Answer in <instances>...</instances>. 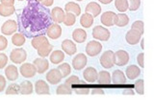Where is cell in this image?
Instances as JSON below:
<instances>
[{"label": "cell", "instance_id": "obj_1", "mask_svg": "<svg viewBox=\"0 0 154 110\" xmlns=\"http://www.w3.org/2000/svg\"><path fill=\"white\" fill-rule=\"evenodd\" d=\"M43 7L36 0H28V5L18 16V29L25 36H42L51 25L48 10Z\"/></svg>", "mask_w": 154, "mask_h": 110}, {"label": "cell", "instance_id": "obj_2", "mask_svg": "<svg viewBox=\"0 0 154 110\" xmlns=\"http://www.w3.org/2000/svg\"><path fill=\"white\" fill-rule=\"evenodd\" d=\"M93 37L94 39H97L99 41H108L111 37V33L107 28H105L103 26H95L93 29Z\"/></svg>", "mask_w": 154, "mask_h": 110}, {"label": "cell", "instance_id": "obj_3", "mask_svg": "<svg viewBox=\"0 0 154 110\" xmlns=\"http://www.w3.org/2000/svg\"><path fill=\"white\" fill-rule=\"evenodd\" d=\"M100 64L105 69H110L116 64L115 62V53L111 50L105 51L100 56Z\"/></svg>", "mask_w": 154, "mask_h": 110}, {"label": "cell", "instance_id": "obj_4", "mask_svg": "<svg viewBox=\"0 0 154 110\" xmlns=\"http://www.w3.org/2000/svg\"><path fill=\"white\" fill-rule=\"evenodd\" d=\"M27 59V53L23 48H16L10 54V59L16 64H21Z\"/></svg>", "mask_w": 154, "mask_h": 110}, {"label": "cell", "instance_id": "obj_5", "mask_svg": "<svg viewBox=\"0 0 154 110\" xmlns=\"http://www.w3.org/2000/svg\"><path fill=\"white\" fill-rule=\"evenodd\" d=\"M102 44L97 40H91L87 43L86 54L89 56H96L102 51Z\"/></svg>", "mask_w": 154, "mask_h": 110}, {"label": "cell", "instance_id": "obj_6", "mask_svg": "<svg viewBox=\"0 0 154 110\" xmlns=\"http://www.w3.org/2000/svg\"><path fill=\"white\" fill-rule=\"evenodd\" d=\"M18 29V24L16 20L13 19H9V20L5 21L1 27V33L4 36H12Z\"/></svg>", "mask_w": 154, "mask_h": 110}, {"label": "cell", "instance_id": "obj_7", "mask_svg": "<svg viewBox=\"0 0 154 110\" xmlns=\"http://www.w3.org/2000/svg\"><path fill=\"white\" fill-rule=\"evenodd\" d=\"M19 72H20V74L22 75L23 78H26V79H30V78H33V77H35V75L38 73L37 72V68L34 63H23L20 68H19Z\"/></svg>", "mask_w": 154, "mask_h": 110}, {"label": "cell", "instance_id": "obj_8", "mask_svg": "<svg viewBox=\"0 0 154 110\" xmlns=\"http://www.w3.org/2000/svg\"><path fill=\"white\" fill-rule=\"evenodd\" d=\"M87 63H88V59H87V56L85 54H80L76 55L73 59H72V67L73 69L76 71H80V70H83L85 67L87 66Z\"/></svg>", "mask_w": 154, "mask_h": 110}, {"label": "cell", "instance_id": "obj_9", "mask_svg": "<svg viewBox=\"0 0 154 110\" xmlns=\"http://www.w3.org/2000/svg\"><path fill=\"white\" fill-rule=\"evenodd\" d=\"M142 33L137 30L134 29H130L129 31H127L126 35H125V39L126 42L130 45H136L141 41L142 39Z\"/></svg>", "mask_w": 154, "mask_h": 110}, {"label": "cell", "instance_id": "obj_10", "mask_svg": "<svg viewBox=\"0 0 154 110\" xmlns=\"http://www.w3.org/2000/svg\"><path fill=\"white\" fill-rule=\"evenodd\" d=\"M45 78H46V80L50 84L56 85V84L61 82V80L63 79V76L61 74L60 70L57 68V69H51V70L48 71Z\"/></svg>", "mask_w": 154, "mask_h": 110}, {"label": "cell", "instance_id": "obj_11", "mask_svg": "<svg viewBox=\"0 0 154 110\" xmlns=\"http://www.w3.org/2000/svg\"><path fill=\"white\" fill-rule=\"evenodd\" d=\"M116 16H117V13L114 12H105L101 14L100 16V22L102 23V25L106 27H112L115 25V20H116Z\"/></svg>", "mask_w": 154, "mask_h": 110}, {"label": "cell", "instance_id": "obj_12", "mask_svg": "<svg viewBox=\"0 0 154 110\" xmlns=\"http://www.w3.org/2000/svg\"><path fill=\"white\" fill-rule=\"evenodd\" d=\"M50 16L51 19L55 23H63L65 20V17H66V12L64 9H62L61 7H55L52 9V11L50 13Z\"/></svg>", "mask_w": 154, "mask_h": 110}, {"label": "cell", "instance_id": "obj_13", "mask_svg": "<svg viewBox=\"0 0 154 110\" xmlns=\"http://www.w3.org/2000/svg\"><path fill=\"white\" fill-rule=\"evenodd\" d=\"M115 62L118 66H124L129 62V54L124 50H119L115 53Z\"/></svg>", "mask_w": 154, "mask_h": 110}, {"label": "cell", "instance_id": "obj_14", "mask_svg": "<svg viewBox=\"0 0 154 110\" xmlns=\"http://www.w3.org/2000/svg\"><path fill=\"white\" fill-rule=\"evenodd\" d=\"M62 27L58 23L56 24H51V25L47 28L46 30V35L50 39H58L62 36Z\"/></svg>", "mask_w": 154, "mask_h": 110}, {"label": "cell", "instance_id": "obj_15", "mask_svg": "<svg viewBox=\"0 0 154 110\" xmlns=\"http://www.w3.org/2000/svg\"><path fill=\"white\" fill-rule=\"evenodd\" d=\"M83 77L85 81L89 83H93L97 80L98 78V72L94 67H87L83 72Z\"/></svg>", "mask_w": 154, "mask_h": 110}, {"label": "cell", "instance_id": "obj_16", "mask_svg": "<svg viewBox=\"0 0 154 110\" xmlns=\"http://www.w3.org/2000/svg\"><path fill=\"white\" fill-rule=\"evenodd\" d=\"M35 64L36 68H37V72L38 74H43L48 70L49 68V62H48L47 59H45V57H38V59H36L33 62Z\"/></svg>", "mask_w": 154, "mask_h": 110}, {"label": "cell", "instance_id": "obj_17", "mask_svg": "<svg viewBox=\"0 0 154 110\" xmlns=\"http://www.w3.org/2000/svg\"><path fill=\"white\" fill-rule=\"evenodd\" d=\"M35 92L38 95H49L50 94V89L49 85L45 80H40L36 81L35 83Z\"/></svg>", "mask_w": 154, "mask_h": 110}, {"label": "cell", "instance_id": "obj_18", "mask_svg": "<svg viewBox=\"0 0 154 110\" xmlns=\"http://www.w3.org/2000/svg\"><path fill=\"white\" fill-rule=\"evenodd\" d=\"M62 50L64 51L66 55L72 56L75 55L77 52V47L75 43L70 39H65L62 42Z\"/></svg>", "mask_w": 154, "mask_h": 110}, {"label": "cell", "instance_id": "obj_19", "mask_svg": "<svg viewBox=\"0 0 154 110\" xmlns=\"http://www.w3.org/2000/svg\"><path fill=\"white\" fill-rule=\"evenodd\" d=\"M101 11H102L101 6L96 2H90L86 6V9H85V13H91L94 18L99 16V14L101 13Z\"/></svg>", "mask_w": 154, "mask_h": 110}, {"label": "cell", "instance_id": "obj_20", "mask_svg": "<svg viewBox=\"0 0 154 110\" xmlns=\"http://www.w3.org/2000/svg\"><path fill=\"white\" fill-rule=\"evenodd\" d=\"M87 37H88V33L83 29L77 28L72 32V39L77 43H83L86 41Z\"/></svg>", "mask_w": 154, "mask_h": 110}, {"label": "cell", "instance_id": "obj_21", "mask_svg": "<svg viewBox=\"0 0 154 110\" xmlns=\"http://www.w3.org/2000/svg\"><path fill=\"white\" fill-rule=\"evenodd\" d=\"M112 82L114 84L126 83V75L122 70H115L112 74Z\"/></svg>", "mask_w": 154, "mask_h": 110}, {"label": "cell", "instance_id": "obj_22", "mask_svg": "<svg viewBox=\"0 0 154 110\" xmlns=\"http://www.w3.org/2000/svg\"><path fill=\"white\" fill-rule=\"evenodd\" d=\"M49 59L50 62L53 64H60L65 59V52L61 50L52 51V53L49 56Z\"/></svg>", "mask_w": 154, "mask_h": 110}, {"label": "cell", "instance_id": "obj_23", "mask_svg": "<svg viewBox=\"0 0 154 110\" xmlns=\"http://www.w3.org/2000/svg\"><path fill=\"white\" fill-rule=\"evenodd\" d=\"M18 69L14 65H8L5 69V76L8 80H17L18 79Z\"/></svg>", "mask_w": 154, "mask_h": 110}, {"label": "cell", "instance_id": "obj_24", "mask_svg": "<svg viewBox=\"0 0 154 110\" xmlns=\"http://www.w3.org/2000/svg\"><path fill=\"white\" fill-rule=\"evenodd\" d=\"M125 75L129 80H136L141 75V68L136 65H130L125 70Z\"/></svg>", "mask_w": 154, "mask_h": 110}, {"label": "cell", "instance_id": "obj_25", "mask_svg": "<svg viewBox=\"0 0 154 110\" xmlns=\"http://www.w3.org/2000/svg\"><path fill=\"white\" fill-rule=\"evenodd\" d=\"M94 17L89 13H85L80 17V24L82 27L84 28H91V25L94 24Z\"/></svg>", "mask_w": 154, "mask_h": 110}, {"label": "cell", "instance_id": "obj_26", "mask_svg": "<svg viewBox=\"0 0 154 110\" xmlns=\"http://www.w3.org/2000/svg\"><path fill=\"white\" fill-rule=\"evenodd\" d=\"M64 10H65L66 13H74L76 16H79L80 14H81V7L79 6V4H77L75 2H69V3H66Z\"/></svg>", "mask_w": 154, "mask_h": 110}, {"label": "cell", "instance_id": "obj_27", "mask_svg": "<svg viewBox=\"0 0 154 110\" xmlns=\"http://www.w3.org/2000/svg\"><path fill=\"white\" fill-rule=\"evenodd\" d=\"M96 81L99 84H110L112 82V75H110L108 71H100L98 73V78Z\"/></svg>", "mask_w": 154, "mask_h": 110}, {"label": "cell", "instance_id": "obj_28", "mask_svg": "<svg viewBox=\"0 0 154 110\" xmlns=\"http://www.w3.org/2000/svg\"><path fill=\"white\" fill-rule=\"evenodd\" d=\"M48 42L49 41H48L47 37L42 35V36H37L35 37H33L31 40V45L33 46L34 49L38 50V48L42 47L43 44H45V43H48Z\"/></svg>", "mask_w": 154, "mask_h": 110}, {"label": "cell", "instance_id": "obj_29", "mask_svg": "<svg viewBox=\"0 0 154 110\" xmlns=\"http://www.w3.org/2000/svg\"><path fill=\"white\" fill-rule=\"evenodd\" d=\"M37 51H38V55L41 57H46L48 56H50V54L52 53L53 46L50 44L49 42H48V43H45V44H43L42 47L38 48Z\"/></svg>", "mask_w": 154, "mask_h": 110}, {"label": "cell", "instance_id": "obj_30", "mask_svg": "<svg viewBox=\"0 0 154 110\" xmlns=\"http://www.w3.org/2000/svg\"><path fill=\"white\" fill-rule=\"evenodd\" d=\"M26 42V37L22 33H16L12 36V43L17 47L22 46Z\"/></svg>", "mask_w": 154, "mask_h": 110}, {"label": "cell", "instance_id": "obj_31", "mask_svg": "<svg viewBox=\"0 0 154 110\" xmlns=\"http://www.w3.org/2000/svg\"><path fill=\"white\" fill-rule=\"evenodd\" d=\"M129 23V17L123 13L117 14L115 20V25L118 27H125Z\"/></svg>", "mask_w": 154, "mask_h": 110}, {"label": "cell", "instance_id": "obj_32", "mask_svg": "<svg viewBox=\"0 0 154 110\" xmlns=\"http://www.w3.org/2000/svg\"><path fill=\"white\" fill-rule=\"evenodd\" d=\"M34 86L33 83L29 80H24L20 83V94L22 95H30L33 93Z\"/></svg>", "mask_w": 154, "mask_h": 110}, {"label": "cell", "instance_id": "obj_33", "mask_svg": "<svg viewBox=\"0 0 154 110\" xmlns=\"http://www.w3.org/2000/svg\"><path fill=\"white\" fill-rule=\"evenodd\" d=\"M16 12V9L14 6H6V5L0 4V16L3 17H7L12 16Z\"/></svg>", "mask_w": 154, "mask_h": 110}, {"label": "cell", "instance_id": "obj_34", "mask_svg": "<svg viewBox=\"0 0 154 110\" xmlns=\"http://www.w3.org/2000/svg\"><path fill=\"white\" fill-rule=\"evenodd\" d=\"M115 7L120 13H125L129 10L128 0H115Z\"/></svg>", "mask_w": 154, "mask_h": 110}, {"label": "cell", "instance_id": "obj_35", "mask_svg": "<svg viewBox=\"0 0 154 110\" xmlns=\"http://www.w3.org/2000/svg\"><path fill=\"white\" fill-rule=\"evenodd\" d=\"M72 93V88L69 84H60L58 85L56 89V94L57 95H70Z\"/></svg>", "mask_w": 154, "mask_h": 110}, {"label": "cell", "instance_id": "obj_36", "mask_svg": "<svg viewBox=\"0 0 154 110\" xmlns=\"http://www.w3.org/2000/svg\"><path fill=\"white\" fill-rule=\"evenodd\" d=\"M58 69L60 70L63 78H66V77H69L71 73V66L69 63H66V62L60 64L58 66Z\"/></svg>", "mask_w": 154, "mask_h": 110}, {"label": "cell", "instance_id": "obj_37", "mask_svg": "<svg viewBox=\"0 0 154 110\" xmlns=\"http://www.w3.org/2000/svg\"><path fill=\"white\" fill-rule=\"evenodd\" d=\"M6 95H17L20 94V84H16L12 83L8 86V88L6 89Z\"/></svg>", "mask_w": 154, "mask_h": 110}, {"label": "cell", "instance_id": "obj_38", "mask_svg": "<svg viewBox=\"0 0 154 110\" xmlns=\"http://www.w3.org/2000/svg\"><path fill=\"white\" fill-rule=\"evenodd\" d=\"M76 22V16L71 13H66V17L64 20V24L66 26H73Z\"/></svg>", "mask_w": 154, "mask_h": 110}, {"label": "cell", "instance_id": "obj_39", "mask_svg": "<svg viewBox=\"0 0 154 110\" xmlns=\"http://www.w3.org/2000/svg\"><path fill=\"white\" fill-rule=\"evenodd\" d=\"M134 88L139 95H143L144 94V81H143V80H142V79L137 80L136 82H135V84H134Z\"/></svg>", "mask_w": 154, "mask_h": 110}, {"label": "cell", "instance_id": "obj_40", "mask_svg": "<svg viewBox=\"0 0 154 110\" xmlns=\"http://www.w3.org/2000/svg\"><path fill=\"white\" fill-rule=\"evenodd\" d=\"M66 84H69V85H70V86H72V85L80 84V83H81V84H84L85 82H84V81L80 80V79H79L77 76L73 75V76H70L69 78H67V79L66 80Z\"/></svg>", "mask_w": 154, "mask_h": 110}, {"label": "cell", "instance_id": "obj_41", "mask_svg": "<svg viewBox=\"0 0 154 110\" xmlns=\"http://www.w3.org/2000/svg\"><path fill=\"white\" fill-rule=\"evenodd\" d=\"M131 29H134V30H137L140 33L143 35V32H144V25H143V22L142 20H137L135 21L132 25H131Z\"/></svg>", "mask_w": 154, "mask_h": 110}, {"label": "cell", "instance_id": "obj_42", "mask_svg": "<svg viewBox=\"0 0 154 110\" xmlns=\"http://www.w3.org/2000/svg\"><path fill=\"white\" fill-rule=\"evenodd\" d=\"M129 2V11L134 12L137 11V10L141 6V0H128Z\"/></svg>", "mask_w": 154, "mask_h": 110}, {"label": "cell", "instance_id": "obj_43", "mask_svg": "<svg viewBox=\"0 0 154 110\" xmlns=\"http://www.w3.org/2000/svg\"><path fill=\"white\" fill-rule=\"evenodd\" d=\"M8 56L4 53H0V69H4L8 64Z\"/></svg>", "mask_w": 154, "mask_h": 110}, {"label": "cell", "instance_id": "obj_44", "mask_svg": "<svg viewBox=\"0 0 154 110\" xmlns=\"http://www.w3.org/2000/svg\"><path fill=\"white\" fill-rule=\"evenodd\" d=\"M74 91H75V93L78 95H88L91 93L90 88L84 87V86H81V87H74Z\"/></svg>", "mask_w": 154, "mask_h": 110}, {"label": "cell", "instance_id": "obj_45", "mask_svg": "<svg viewBox=\"0 0 154 110\" xmlns=\"http://www.w3.org/2000/svg\"><path fill=\"white\" fill-rule=\"evenodd\" d=\"M8 47V39L4 36H0V51H4Z\"/></svg>", "mask_w": 154, "mask_h": 110}, {"label": "cell", "instance_id": "obj_46", "mask_svg": "<svg viewBox=\"0 0 154 110\" xmlns=\"http://www.w3.org/2000/svg\"><path fill=\"white\" fill-rule=\"evenodd\" d=\"M137 62H138V64L141 68H143L144 67V54L143 53H140V54L138 55Z\"/></svg>", "mask_w": 154, "mask_h": 110}, {"label": "cell", "instance_id": "obj_47", "mask_svg": "<svg viewBox=\"0 0 154 110\" xmlns=\"http://www.w3.org/2000/svg\"><path fill=\"white\" fill-rule=\"evenodd\" d=\"M6 87V79L0 75V92H3Z\"/></svg>", "mask_w": 154, "mask_h": 110}, {"label": "cell", "instance_id": "obj_48", "mask_svg": "<svg viewBox=\"0 0 154 110\" xmlns=\"http://www.w3.org/2000/svg\"><path fill=\"white\" fill-rule=\"evenodd\" d=\"M91 94L93 95H104L105 92L102 88H94L91 90Z\"/></svg>", "mask_w": 154, "mask_h": 110}, {"label": "cell", "instance_id": "obj_49", "mask_svg": "<svg viewBox=\"0 0 154 110\" xmlns=\"http://www.w3.org/2000/svg\"><path fill=\"white\" fill-rule=\"evenodd\" d=\"M0 1H1V4L6 5V6H14L16 0H0Z\"/></svg>", "mask_w": 154, "mask_h": 110}, {"label": "cell", "instance_id": "obj_50", "mask_svg": "<svg viewBox=\"0 0 154 110\" xmlns=\"http://www.w3.org/2000/svg\"><path fill=\"white\" fill-rule=\"evenodd\" d=\"M53 3H54V0H43L41 4L45 7H50L53 5Z\"/></svg>", "mask_w": 154, "mask_h": 110}, {"label": "cell", "instance_id": "obj_51", "mask_svg": "<svg viewBox=\"0 0 154 110\" xmlns=\"http://www.w3.org/2000/svg\"><path fill=\"white\" fill-rule=\"evenodd\" d=\"M123 94L124 95H134V90L132 88H129V89H125L123 91Z\"/></svg>", "mask_w": 154, "mask_h": 110}, {"label": "cell", "instance_id": "obj_52", "mask_svg": "<svg viewBox=\"0 0 154 110\" xmlns=\"http://www.w3.org/2000/svg\"><path fill=\"white\" fill-rule=\"evenodd\" d=\"M98 1L101 3V4H104V5H108L110 4L111 2L113 1V0H98Z\"/></svg>", "mask_w": 154, "mask_h": 110}, {"label": "cell", "instance_id": "obj_53", "mask_svg": "<svg viewBox=\"0 0 154 110\" xmlns=\"http://www.w3.org/2000/svg\"><path fill=\"white\" fill-rule=\"evenodd\" d=\"M141 48L143 50L144 49V39H143V38H142V39H141Z\"/></svg>", "mask_w": 154, "mask_h": 110}, {"label": "cell", "instance_id": "obj_54", "mask_svg": "<svg viewBox=\"0 0 154 110\" xmlns=\"http://www.w3.org/2000/svg\"><path fill=\"white\" fill-rule=\"evenodd\" d=\"M36 1H38V2H40V3H42L43 0H36Z\"/></svg>", "mask_w": 154, "mask_h": 110}, {"label": "cell", "instance_id": "obj_55", "mask_svg": "<svg viewBox=\"0 0 154 110\" xmlns=\"http://www.w3.org/2000/svg\"><path fill=\"white\" fill-rule=\"evenodd\" d=\"M75 1H83V0H75Z\"/></svg>", "mask_w": 154, "mask_h": 110}, {"label": "cell", "instance_id": "obj_56", "mask_svg": "<svg viewBox=\"0 0 154 110\" xmlns=\"http://www.w3.org/2000/svg\"><path fill=\"white\" fill-rule=\"evenodd\" d=\"M18 1H23V0H18Z\"/></svg>", "mask_w": 154, "mask_h": 110}]
</instances>
